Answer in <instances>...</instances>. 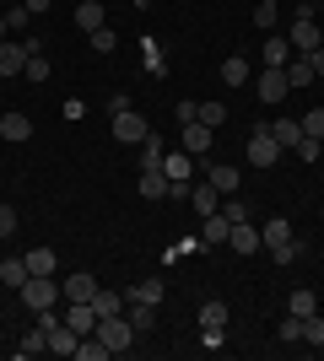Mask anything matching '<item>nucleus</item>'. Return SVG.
<instances>
[{
  "instance_id": "nucleus-19",
  "label": "nucleus",
  "mask_w": 324,
  "mask_h": 361,
  "mask_svg": "<svg viewBox=\"0 0 324 361\" xmlns=\"http://www.w3.org/2000/svg\"><path fill=\"white\" fill-rule=\"evenodd\" d=\"M287 81H292V92L319 81V75H313V65H308V54H292V60H287Z\"/></svg>"
},
{
  "instance_id": "nucleus-11",
  "label": "nucleus",
  "mask_w": 324,
  "mask_h": 361,
  "mask_svg": "<svg viewBox=\"0 0 324 361\" xmlns=\"http://www.w3.org/2000/svg\"><path fill=\"white\" fill-rule=\"evenodd\" d=\"M0 140H11V146L32 140V119L28 114H0Z\"/></svg>"
},
{
  "instance_id": "nucleus-32",
  "label": "nucleus",
  "mask_w": 324,
  "mask_h": 361,
  "mask_svg": "<svg viewBox=\"0 0 324 361\" xmlns=\"http://www.w3.org/2000/svg\"><path fill=\"white\" fill-rule=\"evenodd\" d=\"M276 334H281V345H303V318H292V313H287Z\"/></svg>"
},
{
  "instance_id": "nucleus-43",
  "label": "nucleus",
  "mask_w": 324,
  "mask_h": 361,
  "mask_svg": "<svg viewBox=\"0 0 324 361\" xmlns=\"http://www.w3.org/2000/svg\"><path fill=\"white\" fill-rule=\"evenodd\" d=\"M173 114H179V124H195V119H200V103H189V97H184V103L173 108Z\"/></svg>"
},
{
  "instance_id": "nucleus-12",
  "label": "nucleus",
  "mask_w": 324,
  "mask_h": 361,
  "mask_svg": "<svg viewBox=\"0 0 324 361\" xmlns=\"http://www.w3.org/2000/svg\"><path fill=\"white\" fill-rule=\"evenodd\" d=\"M205 183H211L216 195H238V183H244V173H238V167H227V162H216L211 173H205Z\"/></svg>"
},
{
  "instance_id": "nucleus-49",
  "label": "nucleus",
  "mask_w": 324,
  "mask_h": 361,
  "mask_svg": "<svg viewBox=\"0 0 324 361\" xmlns=\"http://www.w3.org/2000/svg\"><path fill=\"white\" fill-rule=\"evenodd\" d=\"M297 6H313V0H297Z\"/></svg>"
},
{
  "instance_id": "nucleus-17",
  "label": "nucleus",
  "mask_w": 324,
  "mask_h": 361,
  "mask_svg": "<svg viewBox=\"0 0 324 361\" xmlns=\"http://www.w3.org/2000/svg\"><path fill=\"white\" fill-rule=\"evenodd\" d=\"M124 302H162V275H146V281H136V286L124 291Z\"/></svg>"
},
{
  "instance_id": "nucleus-22",
  "label": "nucleus",
  "mask_w": 324,
  "mask_h": 361,
  "mask_svg": "<svg viewBox=\"0 0 324 361\" xmlns=\"http://www.w3.org/2000/svg\"><path fill=\"white\" fill-rule=\"evenodd\" d=\"M22 259H28V275H54V264H60L54 248H32V254H22Z\"/></svg>"
},
{
  "instance_id": "nucleus-3",
  "label": "nucleus",
  "mask_w": 324,
  "mask_h": 361,
  "mask_svg": "<svg viewBox=\"0 0 324 361\" xmlns=\"http://www.w3.org/2000/svg\"><path fill=\"white\" fill-rule=\"evenodd\" d=\"M97 340H103L108 345V356H124V350L136 345V324H130V318H97Z\"/></svg>"
},
{
  "instance_id": "nucleus-20",
  "label": "nucleus",
  "mask_w": 324,
  "mask_h": 361,
  "mask_svg": "<svg viewBox=\"0 0 324 361\" xmlns=\"http://www.w3.org/2000/svg\"><path fill=\"white\" fill-rule=\"evenodd\" d=\"M265 65H281V71H287V60H292V44H287V38H281V32H270V38H265Z\"/></svg>"
},
{
  "instance_id": "nucleus-41",
  "label": "nucleus",
  "mask_w": 324,
  "mask_h": 361,
  "mask_svg": "<svg viewBox=\"0 0 324 361\" xmlns=\"http://www.w3.org/2000/svg\"><path fill=\"white\" fill-rule=\"evenodd\" d=\"M22 350H28V356H38V350H49V334L38 329V324H32V329H28V340H22Z\"/></svg>"
},
{
  "instance_id": "nucleus-40",
  "label": "nucleus",
  "mask_w": 324,
  "mask_h": 361,
  "mask_svg": "<svg viewBox=\"0 0 324 361\" xmlns=\"http://www.w3.org/2000/svg\"><path fill=\"white\" fill-rule=\"evenodd\" d=\"M32 318H38V329H44V334H54V329L65 324V313H54V307H38Z\"/></svg>"
},
{
  "instance_id": "nucleus-16",
  "label": "nucleus",
  "mask_w": 324,
  "mask_h": 361,
  "mask_svg": "<svg viewBox=\"0 0 324 361\" xmlns=\"http://www.w3.org/2000/svg\"><path fill=\"white\" fill-rule=\"evenodd\" d=\"M189 205H195V216H211V211H222V195L211 183H189Z\"/></svg>"
},
{
  "instance_id": "nucleus-7",
  "label": "nucleus",
  "mask_w": 324,
  "mask_h": 361,
  "mask_svg": "<svg viewBox=\"0 0 324 361\" xmlns=\"http://www.w3.org/2000/svg\"><path fill=\"white\" fill-rule=\"evenodd\" d=\"M227 248H232V254H244V259H254V254L265 248V243H260V226L232 221V232H227Z\"/></svg>"
},
{
  "instance_id": "nucleus-4",
  "label": "nucleus",
  "mask_w": 324,
  "mask_h": 361,
  "mask_svg": "<svg viewBox=\"0 0 324 361\" xmlns=\"http://www.w3.org/2000/svg\"><path fill=\"white\" fill-rule=\"evenodd\" d=\"M16 297L38 313V307H54V302H60V286H54V275H28V281L16 286Z\"/></svg>"
},
{
  "instance_id": "nucleus-26",
  "label": "nucleus",
  "mask_w": 324,
  "mask_h": 361,
  "mask_svg": "<svg viewBox=\"0 0 324 361\" xmlns=\"http://www.w3.org/2000/svg\"><path fill=\"white\" fill-rule=\"evenodd\" d=\"M227 232H232V221L222 211H211L205 216V248H216V243H227Z\"/></svg>"
},
{
  "instance_id": "nucleus-9",
  "label": "nucleus",
  "mask_w": 324,
  "mask_h": 361,
  "mask_svg": "<svg viewBox=\"0 0 324 361\" xmlns=\"http://www.w3.org/2000/svg\"><path fill=\"white\" fill-rule=\"evenodd\" d=\"M211 140H216V130L195 119V124H184V146H179V151H189V157H205V151H211Z\"/></svg>"
},
{
  "instance_id": "nucleus-23",
  "label": "nucleus",
  "mask_w": 324,
  "mask_h": 361,
  "mask_svg": "<svg viewBox=\"0 0 324 361\" xmlns=\"http://www.w3.org/2000/svg\"><path fill=\"white\" fill-rule=\"evenodd\" d=\"M76 340H81V334L71 329V324H60V329L49 334V350H54V356H76Z\"/></svg>"
},
{
  "instance_id": "nucleus-2",
  "label": "nucleus",
  "mask_w": 324,
  "mask_h": 361,
  "mask_svg": "<svg viewBox=\"0 0 324 361\" xmlns=\"http://www.w3.org/2000/svg\"><path fill=\"white\" fill-rule=\"evenodd\" d=\"M287 44H292V54H313V49L324 44V27L313 22V6H297V22H292V32H287Z\"/></svg>"
},
{
  "instance_id": "nucleus-10",
  "label": "nucleus",
  "mask_w": 324,
  "mask_h": 361,
  "mask_svg": "<svg viewBox=\"0 0 324 361\" xmlns=\"http://www.w3.org/2000/svg\"><path fill=\"white\" fill-rule=\"evenodd\" d=\"M22 71H28V38L0 44V75H22Z\"/></svg>"
},
{
  "instance_id": "nucleus-27",
  "label": "nucleus",
  "mask_w": 324,
  "mask_h": 361,
  "mask_svg": "<svg viewBox=\"0 0 324 361\" xmlns=\"http://www.w3.org/2000/svg\"><path fill=\"white\" fill-rule=\"evenodd\" d=\"M92 307H97V318H114V313H119V307H130V302H124V291H103V286H97Z\"/></svg>"
},
{
  "instance_id": "nucleus-14",
  "label": "nucleus",
  "mask_w": 324,
  "mask_h": 361,
  "mask_svg": "<svg viewBox=\"0 0 324 361\" xmlns=\"http://www.w3.org/2000/svg\"><path fill=\"white\" fill-rule=\"evenodd\" d=\"M60 297H65V302H92V297H97V281L76 270V275H71V281L60 286Z\"/></svg>"
},
{
  "instance_id": "nucleus-6",
  "label": "nucleus",
  "mask_w": 324,
  "mask_h": 361,
  "mask_svg": "<svg viewBox=\"0 0 324 361\" xmlns=\"http://www.w3.org/2000/svg\"><path fill=\"white\" fill-rule=\"evenodd\" d=\"M248 162L254 167H276L281 162V146H276V135H270V130H248Z\"/></svg>"
},
{
  "instance_id": "nucleus-24",
  "label": "nucleus",
  "mask_w": 324,
  "mask_h": 361,
  "mask_svg": "<svg viewBox=\"0 0 324 361\" xmlns=\"http://www.w3.org/2000/svg\"><path fill=\"white\" fill-rule=\"evenodd\" d=\"M200 329H227V302H200Z\"/></svg>"
},
{
  "instance_id": "nucleus-31",
  "label": "nucleus",
  "mask_w": 324,
  "mask_h": 361,
  "mask_svg": "<svg viewBox=\"0 0 324 361\" xmlns=\"http://www.w3.org/2000/svg\"><path fill=\"white\" fill-rule=\"evenodd\" d=\"M276 11H281L276 0H254V27H260V32H276Z\"/></svg>"
},
{
  "instance_id": "nucleus-28",
  "label": "nucleus",
  "mask_w": 324,
  "mask_h": 361,
  "mask_svg": "<svg viewBox=\"0 0 324 361\" xmlns=\"http://www.w3.org/2000/svg\"><path fill=\"white\" fill-rule=\"evenodd\" d=\"M124 318L136 324V334H146L157 324V307H152V302H130V313H124Z\"/></svg>"
},
{
  "instance_id": "nucleus-48",
  "label": "nucleus",
  "mask_w": 324,
  "mask_h": 361,
  "mask_svg": "<svg viewBox=\"0 0 324 361\" xmlns=\"http://www.w3.org/2000/svg\"><path fill=\"white\" fill-rule=\"evenodd\" d=\"M124 6H146V0H124Z\"/></svg>"
},
{
  "instance_id": "nucleus-18",
  "label": "nucleus",
  "mask_w": 324,
  "mask_h": 361,
  "mask_svg": "<svg viewBox=\"0 0 324 361\" xmlns=\"http://www.w3.org/2000/svg\"><path fill=\"white\" fill-rule=\"evenodd\" d=\"M76 27H81V32L108 27V22H103V0H81V6H76Z\"/></svg>"
},
{
  "instance_id": "nucleus-38",
  "label": "nucleus",
  "mask_w": 324,
  "mask_h": 361,
  "mask_svg": "<svg viewBox=\"0 0 324 361\" xmlns=\"http://www.w3.org/2000/svg\"><path fill=\"white\" fill-rule=\"evenodd\" d=\"M87 38H92V49H97V54H114V49H119V38H114V32H108V27L87 32Z\"/></svg>"
},
{
  "instance_id": "nucleus-5",
  "label": "nucleus",
  "mask_w": 324,
  "mask_h": 361,
  "mask_svg": "<svg viewBox=\"0 0 324 361\" xmlns=\"http://www.w3.org/2000/svg\"><path fill=\"white\" fill-rule=\"evenodd\" d=\"M146 135H152V124L140 119L136 108H124V114H114V140H119V146H140Z\"/></svg>"
},
{
  "instance_id": "nucleus-1",
  "label": "nucleus",
  "mask_w": 324,
  "mask_h": 361,
  "mask_svg": "<svg viewBox=\"0 0 324 361\" xmlns=\"http://www.w3.org/2000/svg\"><path fill=\"white\" fill-rule=\"evenodd\" d=\"M260 243L270 248L276 264H292L297 259V238H292V221H287V216H270V221L260 226Z\"/></svg>"
},
{
  "instance_id": "nucleus-45",
  "label": "nucleus",
  "mask_w": 324,
  "mask_h": 361,
  "mask_svg": "<svg viewBox=\"0 0 324 361\" xmlns=\"http://www.w3.org/2000/svg\"><path fill=\"white\" fill-rule=\"evenodd\" d=\"M308 65H313V75H319V81H324V44H319V49H313V54H308Z\"/></svg>"
},
{
  "instance_id": "nucleus-42",
  "label": "nucleus",
  "mask_w": 324,
  "mask_h": 361,
  "mask_svg": "<svg viewBox=\"0 0 324 361\" xmlns=\"http://www.w3.org/2000/svg\"><path fill=\"white\" fill-rule=\"evenodd\" d=\"M0 16H6V27H11V32H22V27H28V6H11V11H0Z\"/></svg>"
},
{
  "instance_id": "nucleus-37",
  "label": "nucleus",
  "mask_w": 324,
  "mask_h": 361,
  "mask_svg": "<svg viewBox=\"0 0 324 361\" xmlns=\"http://www.w3.org/2000/svg\"><path fill=\"white\" fill-rule=\"evenodd\" d=\"M200 124H227V103H200Z\"/></svg>"
},
{
  "instance_id": "nucleus-21",
  "label": "nucleus",
  "mask_w": 324,
  "mask_h": 361,
  "mask_svg": "<svg viewBox=\"0 0 324 361\" xmlns=\"http://www.w3.org/2000/svg\"><path fill=\"white\" fill-rule=\"evenodd\" d=\"M287 313H292V318H308V313H319V297H313L308 286H297L292 297H287Z\"/></svg>"
},
{
  "instance_id": "nucleus-46",
  "label": "nucleus",
  "mask_w": 324,
  "mask_h": 361,
  "mask_svg": "<svg viewBox=\"0 0 324 361\" xmlns=\"http://www.w3.org/2000/svg\"><path fill=\"white\" fill-rule=\"evenodd\" d=\"M22 6H28V11L38 16V11H49V6H54V0H22Z\"/></svg>"
},
{
  "instance_id": "nucleus-36",
  "label": "nucleus",
  "mask_w": 324,
  "mask_h": 361,
  "mask_svg": "<svg viewBox=\"0 0 324 361\" xmlns=\"http://www.w3.org/2000/svg\"><path fill=\"white\" fill-rule=\"evenodd\" d=\"M22 75H28L32 87H38V81H49V60H44V54H28V71H22Z\"/></svg>"
},
{
  "instance_id": "nucleus-25",
  "label": "nucleus",
  "mask_w": 324,
  "mask_h": 361,
  "mask_svg": "<svg viewBox=\"0 0 324 361\" xmlns=\"http://www.w3.org/2000/svg\"><path fill=\"white\" fill-rule=\"evenodd\" d=\"M162 157H168V146H162V135L152 130V135L140 140V167H162Z\"/></svg>"
},
{
  "instance_id": "nucleus-13",
  "label": "nucleus",
  "mask_w": 324,
  "mask_h": 361,
  "mask_svg": "<svg viewBox=\"0 0 324 361\" xmlns=\"http://www.w3.org/2000/svg\"><path fill=\"white\" fill-rule=\"evenodd\" d=\"M265 130L276 135V146H281V151H297V140H303V124H297V119H270Z\"/></svg>"
},
{
  "instance_id": "nucleus-44",
  "label": "nucleus",
  "mask_w": 324,
  "mask_h": 361,
  "mask_svg": "<svg viewBox=\"0 0 324 361\" xmlns=\"http://www.w3.org/2000/svg\"><path fill=\"white\" fill-rule=\"evenodd\" d=\"M11 232H16V211H11V205H0V238H11Z\"/></svg>"
},
{
  "instance_id": "nucleus-39",
  "label": "nucleus",
  "mask_w": 324,
  "mask_h": 361,
  "mask_svg": "<svg viewBox=\"0 0 324 361\" xmlns=\"http://www.w3.org/2000/svg\"><path fill=\"white\" fill-rule=\"evenodd\" d=\"M222 216H227V221H248V211H244L238 195H222Z\"/></svg>"
},
{
  "instance_id": "nucleus-15",
  "label": "nucleus",
  "mask_w": 324,
  "mask_h": 361,
  "mask_svg": "<svg viewBox=\"0 0 324 361\" xmlns=\"http://www.w3.org/2000/svg\"><path fill=\"white\" fill-rule=\"evenodd\" d=\"M140 200H162L168 195V173H162V167H140Z\"/></svg>"
},
{
  "instance_id": "nucleus-47",
  "label": "nucleus",
  "mask_w": 324,
  "mask_h": 361,
  "mask_svg": "<svg viewBox=\"0 0 324 361\" xmlns=\"http://www.w3.org/2000/svg\"><path fill=\"white\" fill-rule=\"evenodd\" d=\"M6 32H11V27H6V16H0V38H6Z\"/></svg>"
},
{
  "instance_id": "nucleus-30",
  "label": "nucleus",
  "mask_w": 324,
  "mask_h": 361,
  "mask_svg": "<svg viewBox=\"0 0 324 361\" xmlns=\"http://www.w3.org/2000/svg\"><path fill=\"white\" fill-rule=\"evenodd\" d=\"M22 281H28V259H6V264H0V286H22Z\"/></svg>"
},
{
  "instance_id": "nucleus-8",
  "label": "nucleus",
  "mask_w": 324,
  "mask_h": 361,
  "mask_svg": "<svg viewBox=\"0 0 324 361\" xmlns=\"http://www.w3.org/2000/svg\"><path fill=\"white\" fill-rule=\"evenodd\" d=\"M254 87H260V97H265V103H281V97L292 92V81H287V71H281V65H265Z\"/></svg>"
},
{
  "instance_id": "nucleus-35",
  "label": "nucleus",
  "mask_w": 324,
  "mask_h": 361,
  "mask_svg": "<svg viewBox=\"0 0 324 361\" xmlns=\"http://www.w3.org/2000/svg\"><path fill=\"white\" fill-rule=\"evenodd\" d=\"M319 151H324V140L303 135V140H297V151H292V157H297V162H319Z\"/></svg>"
},
{
  "instance_id": "nucleus-33",
  "label": "nucleus",
  "mask_w": 324,
  "mask_h": 361,
  "mask_svg": "<svg viewBox=\"0 0 324 361\" xmlns=\"http://www.w3.org/2000/svg\"><path fill=\"white\" fill-rule=\"evenodd\" d=\"M303 345H324V318L319 313L303 318Z\"/></svg>"
},
{
  "instance_id": "nucleus-29",
  "label": "nucleus",
  "mask_w": 324,
  "mask_h": 361,
  "mask_svg": "<svg viewBox=\"0 0 324 361\" xmlns=\"http://www.w3.org/2000/svg\"><path fill=\"white\" fill-rule=\"evenodd\" d=\"M222 81H227V87H248V60H238V54L222 60Z\"/></svg>"
},
{
  "instance_id": "nucleus-34",
  "label": "nucleus",
  "mask_w": 324,
  "mask_h": 361,
  "mask_svg": "<svg viewBox=\"0 0 324 361\" xmlns=\"http://www.w3.org/2000/svg\"><path fill=\"white\" fill-rule=\"evenodd\" d=\"M303 135H313V140H324V108H308V114H303Z\"/></svg>"
}]
</instances>
